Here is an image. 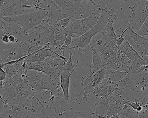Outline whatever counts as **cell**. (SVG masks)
Returning <instances> with one entry per match:
<instances>
[{
    "mask_svg": "<svg viewBox=\"0 0 148 118\" xmlns=\"http://www.w3.org/2000/svg\"><path fill=\"white\" fill-rule=\"evenodd\" d=\"M93 73L90 71L84 76L83 77L81 81V85L84 88V94L82 100L88 97L91 93L93 92L94 88L92 86V76Z\"/></svg>",
    "mask_w": 148,
    "mask_h": 118,
    "instance_id": "d6986e66",
    "label": "cell"
},
{
    "mask_svg": "<svg viewBox=\"0 0 148 118\" xmlns=\"http://www.w3.org/2000/svg\"><path fill=\"white\" fill-rule=\"evenodd\" d=\"M101 15V11L96 9L84 18L77 20L71 18L66 29L68 33H76L79 37L82 36L96 24Z\"/></svg>",
    "mask_w": 148,
    "mask_h": 118,
    "instance_id": "52a82bcc",
    "label": "cell"
},
{
    "mask_svg": "<svg viewBox=\"0 0 148 118\" xmlns=\"http://www.w3.org/2000/svg\"><path fill=\"white\" fill-rule=\"evenodd\" d=\"M112 18L107 13L101 12V17L96 24L82 36L73 38L71 44L67 49L81 50L88 46L92 38L95 35L105 29L108 22Z\"/></svg>",
    "mask_w": 148,
    "mask_h": 118,
    "instance_id": "8992f818",
    "label": "cell"
},
{
    "mask_svg": "<svg viewBox=\"0 0 148 118\" xmlns=\"http://www.w3.org/2000/svg\"><path fill=\"white\" fill-rule=\"evenodd\" d=\"M124 118H125V117ZM142 118H147V117H145V118H144V117H142Z\"/></svg>",
    "mask_w": 148,
    "mask_h": 118,
    "instance_id": "60d3db41",
    "label": "cell"
},
{
    "mask_svg": "<svg viewBox=\"0 0 148 118\" xmlns=\"http://www.w3.org/2000/svg\"><path fill=\"white\" fill-rule=\"evenodd\" d=\"M0 118H9L8 115L7 113V111L5 113H0Z\"/></svg>",
    "mask_w": 148,
    "mask_h": 118,
    "instance_id": "d590c367",
    "label": "cell"
},
{
    "mask_svg": "<svg viewBox=\"0 0 148 118\" xmlns=\"http://www.w3.org/2000/svg\"><path fill=\"white\" fill-rule=\"evenodd\" d=\"M132 63L128 58L116 48L114 50L113 57L110 63V67L112 69L120 71H131Z\"/></svg>",
    "mask_w": 148,
    "mask_h": 118,
    "instance_id": "30bf717a",
    "label": "cell"
},
{
    "mask_svg": "<svg viewBox=\"0 0 148 118\" xmlns=\"http://www.w3.org/2000/svg\"><path fill=\"white\" fill-rule=\"evenodd\" d=\"M117 83L118 89L126 90L136 91V87L133 85L131 80L130 79L128 74L119 81L116 82Z\"/></svg>",
    "mask_w": 148,
    "mask_h": 118,
    "instance_id": "d4e9b609",
    "label": "cell"
},
{
    "mask_svg": "<svg viewBox=\"0 0 148 118\" xmlns=\"http://www.w3.org/2000/svg\"><path fill=\"white\" fill-rule=\"evenodd\" d=\"M56 57H59L63 60L66 59L64 57L59 55L51 50L43 47L26 56L24 62L26 63L39 62H43L47 58Z\"/></svg>",
    "mask_w": 148,
    "mask_h": 118,
    "instance_id": "8fae6325",
    "label": "cell"
},
{
    "mask_svg": "<svg viewBox=\"0 0 148 118\" xmlns=\"http://www.w3.org/2000/svg\"><path fill=\"white\" fill-rule=\"evenodd\" d=\"M25 71L21 68L12 77L1 82L0 100L7 108L18 104L27 111L34 112V106L28 97L31 95L35 96L33 90L22 76Z\"/></svg>",
    "mask_w": 148,
    "mask_h": 118,
    "instance_id": "6da1fadb",
    "label": "cell"
},
{
    "mask_svg": "<svg viewBox=\"0 0 148 118\" xmlns=\"http://www.w3.org/2000/svg\"><path fill=\"white\" fill-rule=\"evenodd\" d=\"M68 33L65 27L49 26L40 34V44L44 48L64 56V51L61 48Z\"/></svg>",
    "mask_w": 148,
    "mask_h": 118,
    "instance_id": "3957f363",
    "label": "cell"
},
{
    "mask_svg": "<svg viewBox=\"0 0 148 118\" xmlns=\"http://www.w3.org/2000/svg\"><path fill=\"white\" fill-rule=\"evenodd\" d=\"M52 12L43 8L37 7L25 13L2 18L4 21L12 24L21 26L23 31L26 32L29 29L42 24L46 20L51 18Z\"/></svg>",
    "mask_w": 148,
    "mask_h": 118,
    "instance_id": "7a4b0ae2",
    "label": "cell"
},
{
    "mask_svg": "<svg viewBox=\"0 0 148 118\" xmlns=\"http://www.w3.org/2000/svg\"><path fill=\"white\" fill-rule=\"evenodd\" d=\"M119 89L116 82L113 83L105 79L94 88L93 94L96 97L107 99L109 96L117 90Z\"/></svg>",
    "mask_w": 148,
    "mask_h": 118,
    "instance_id": "4fadbf2b",
    "label": "cell"
},
{
    "mask_svg": "<svg viewBox=\"0 0 148 118\" xmlns=\"http://www.w3.org/2000/svg\"><path fill=\"white\" fill-rule=\"evenodd\" d=\"M91 118H97L96 117V116H94V115H92V116Z\"/></svg>",
    "mask_w": 148,
    "mask_h": 118,
    "instance_id": "ab89813d",
    "label": "cell"
},
{
    "mask_svg": "<svg viewBox=\"0 0 148 118\" xmlns=\"http://www.w3.org/2000/svg\"><path fill=\"white\" fill-rule=\"evenodd\" d=\"M95 108L92 115L99 118H103L108 108V100L107 99L103 97H97L95 103Z\"/></svg>",
    "mask_w": 148,
    "mask_h": 118,
    "instance_id": "ac0fdd59",
    "label": "cell"
},
{
    "mask_svg": "<svg viewBox=\"0 0 148 118\" xmlns=\"http://www.w3.org/2000/svg\"><path fill=\"white\" fill-rule=\"evenodd\" d=\"M22 75L34 93L44 90L55 94L59 92V84L53 81L47 75L43 72L26 69Z\"/></svg>",
    "mask_w": 148,
    "mask_h": 118,
    "instance_id": "277c9868",
    "label": "cell"
},
{
    "mask_svg": "<svg viewBox=\"0 0 148 118\" xmlns=\"http://www.w3.org/2000/svg\"><path fill=\"white\" fill-rule=\"evenodd\" d=\"M128 25L127 26V27L125 28V30H124L122 32V34L120 35V36L119 37H117L116 39V48H118V49L119 48V46H120L121 44H122V43L125 40V39L123 37V36L125 32L127 31V29H128Z\"/></svg>",
    "mask_w": 148,
    "mask_h": 118,
    "instance_id": "1f68e13d",
    "label": "cell"
},
{
    "mask_svg": "<svg viewBox=\"0 0 148 118\" xmlns=\"http://www.w3.org/2000/svg\"><path fill=\"white\" fill-rule=\"evenodd\" d=\"M1 82H0V83H1Z\"/></svg>",
    "mask_w": 148,
    "mask_h": 118,
    "instance_id": "b9f144b4",
    "label": "cell"
},
{
    "mask_svg": "<svg viewBox=\"0 0 148 118\" xmlns=\"http://www.w3.org/2000/svg\"><path fill=\"white\" fill-rule=\"evenodd\" d=\"M132 62L135 67L138 69L143 65H148V62L144 60L131 47L125 39L118 48Z\"/></svg>",
    "mask_w": 148,
    "mask_h": 118,
    "instance_id": "7c38bea8",
    "label": "cell"
},
{
    "mask_svg": "<svg viewBox=\"0 0 148 118\" xmlns=\"http://www.w3.org/2000/svg\"><path fill=\"white\" fill-rule=\"evenodd\" d=\"M27 4V1H6L0 9V19L14 16Z\"/></svg>",
    "mask_w": 148,
    "mask_h": 118,
    "instance_id": "5bb4252c",
    "label": "cell"
},
{
    "mask_svg": "<svg viewBox=\"0 0 148 118\" xmlns=\"http://www.w3.org/2000/svg\"><path fill=\"white\" fill-rule=\"evenodd\" d=\"M5 22L2 19H0V38H1L5 34Z\"/></svg>",
    "mask_w": 148,
    "mask_h": 118,
    "instance_id": "d6a6232c",
    "label": "cell"
},
{
    "mask_svg": "<svg viewBox=\"0 0 148 118\" xmlns=\"http://www.w3.org/2000/svg\"><path fill=\"white\" fill-rule=\"evenodd\" d=\"M141 37L148 38V19L146 18L144 23L138 31L135 32Z\"/></svg>",
    "mask_w": 148,
    "mask_h": 118,
    "instance_id": "4316f807",
    "label": "cell"
},
{
    "mask_svg": "<svg viewBox=\"0 0 148 118\" xmlns=\"http://www.w3.org/2000/svg\"><path fill=\"white\" fill-rule=\"evenodd\" d=\"M8 39H9V41L12 42V43H15L16 39H15V37L13 35H10L8 36Z\"/></svg>",
    "mask_w": 148,
    "mask_h": 118,
    "instance_id": "8d00e7d4",
    "label": "cell"
},
{
    "mask_svg": "<svg viewBox=\"0 0 148 118\" xmlns=\"http://www.w3.org/2000/svg\"><path fill=\"white\" fill-rule=\"evenodd\" d=\"M91 49L92 54V63L90 71L94 74L101 68L103 64V60L100 52L99 51L95 45H92Z\"/></svg>",
    "mask_w": 148,
    "mask_h": 118,
    "instance_id": "7402d4cb",
    "label": "cell"
},
{
    "mask_svg": "<svg viewBox=\"0 0 148 118\" xmlns=\"http://www.w3.org/2000/svg\"><path fill=\"white\" fill-rule=\"evenodd\" d=\"M108 108L105 115L103 118H109L115 115L120 114L123 105L119 100L109 96L107 98Z\"/></svg>",
    "mask_w": 148,
    "mask_h": 118,
    "instance_id": "e0dca14e",
    "label": "cell"
},
{
    "mask_svg": "<svg viewBox=\"0 0 148 118\" xmlns=\"http://www.w3.org/2000/svg\"><path fill=\"white\" fill-rule=\"evenodd\" d=\"M73 37V34L71 33H68V35H67L66 38L64 45H63L62 48H61L62 50L64 51V50L67 49L68 46L71 44Z\"/></svg>",
    "mask_w": 148,
    "mask_h": 118,
    "instance_id": "f546056e",
    "label": "cell"
},
{
    "mask_svg": "<svg viewBox=\"0 0 148 118\" xmlns=\"http://www.w3.org/2000/svg\"><path fill=\"white\" fill-rule=\"evenodd\" d=\"M128 25V29L123 37L127 40L130 45L141 57L145 56L148 58V38L139 36L132 30L129 24Z\"/></svg>",
    "mask_w": 148,
    "mask_h": 118,
    "instance_id": "9c48e42d",
    "label": "cell"
},
{
    "mask_svg": "<svg viewBox=\"0 0 148 118\" xmlns=\"http://www.w3.org/2000/svg\"><path fill=\"white\" fill-rule=\"evenodd\" d=\"M134 6L132 7V13L130 16L129 24L132 30L138 31L148 18V1H135Z\"/></svg>",
    "mask_w": 148,
    "mask_h": 118,
    "instance_id": "ba28073f",
    "label": "cell"
},
{
    "mask_svg": "<svg viewBox=\"0 0 148 118\" xmlns=\"http://www.w3.org/2000/svg\"><path fill=\"white\" fill-rule=\"evenodd\" d=\"M129 72L128 71H118L109 68L106 71L104 79L112 82H117L123 79Z\"/></svg>",
    "mask_w": 148,
    "mask_h": 118,
    "instance_id": "603a6c76",
    "label": "cell"
},
{
    "mask_svg": "<svg viewBox=\"0 0 148 118\" xmlns=\"http://www.w3.org/2000/svg\"><path fill=\"white\" fill-rule=\"evenodd\" d=\"M1 38H2V41L4 43H9V39H8V36L7 34H4Z\"/></svg>",
    "mask_w": 148,
    "mask_h": 118,
    "instance_id": "e575fe53",
    "label": "cell"
},
{
    "mask_svg": "<svg viewBox=\"0 0 148 118\" xmlns=\"http://www.w3.org/2000/svg\"><path fill=\"white\" fill-rule=\"evenodd\" d=\"M30 113V111L18 104L13 105L7 109V113L9 118H26Z\"/></svg>",
    "mask_w": 148,
    "mask_h": 118,
    "instance_id": "ffe728a7",
    "label": "cell"
},
{
    "mask_svg": "<svg viewBox=\"0 0 148 118\" xmlns=\"http://www.w3.org/2000/svg\"><path fill=\"white\" fill-rule=\"evenodd\" d=\"M64 12L65 18L71 17L75 19H81L88 17L96 9H92L90 1H68L57 0Z\"/></svg>",
    "mask_w": 148,
    "mask_h": 118,
    "instance_id": "5b68a950",
    "label": "cell"
},
{
    "mask_svg": "<svg viewBox=\"0 0 148 118\" xmlns=\"http://www.w3.org/2000/svg\"><path fill=\"white\" fill-rule=\"evenodd\" d=\"M124 104H126L130 106L132 108L139 113L143 110V106L140 105V103L137 102H130V101L126 100L123 102Z\"/></svg>",
    "mask_w": 148,
    "mask_h": 118,
    "instance_id": "f1b7e54d",
    "label": "cell"
},
{
    "mask_svg": "<svg viewBox=\"0 0 148 118\" xmlns=\"http://www.w3.org/2000/svg\"><path fill=\"white\" fill-rule=\"evenodd\" d=\"M113 19H111L108 22L104 30L102 31L100 39L104 42L110 49L116 48V42L117 37L114 30L113 26Z\"/></svg>",
    "mask_w": 148,
    "mask_h": 118,
    "instance_id": "2e32d148",
    "label": "cell"
},
{
    "mask_svg": "<svg viewBox=\"0 0 148 118\" xmlns=\"http://www.w3.org/2000/svg\"><path fill=\"white\" fill-rule=\"evenodd\" d=\"M107 69L108 68L106 67L102 66L99 70L93 74L92 76V83L93 87L95 88L97 87L98 84L103 81Z\"/></svg>",
    "mask_w": 148,
    "mask_h": 118,
    "instance_id": "484cf974",
    "label": "cell"
},
{
    "mask_svg": "<svg viewBox=\"0 0 148 118\" xmlns=\"http://www.w3.org/2000/svg\"><path fill=\"white\" fill-rule=\"evenodd\" d=\"M6 77L7 74L5 70L3 68L0 67V82L5 81Z\"/></svg>",
    "mask_w": 148,
    "mask_h": 118,
    "instance_id": "836d02e7",
    "label": "cell"
},
{
    "mask_svg": "<svg viewBox=\"0 0 148 118\" xmlns=\"http://www.w3.org/2000/svg\"><path fill=\"white\" fill-rule=\"evenodd\" d=\"M72 56V54L71 52H70L69 59L65 64L64 70L65 71H68V72L71 71L73 74H76V71L74 70L73 65Z\"/></svg>",
    "mask_w": 148,
    "mask_h": 118,
    "instance_id": "83f0119b",
    "label": "cell"
},
{
    "mask_svg": "<svg viewBox=\"0 0 148 118\" xmlns=\"http://www.w3.org/2000/svg\"><path fill=\"white\" fill-rule=\"evenodd\" d=\"M119 117H120V114H118L115 115L109 118H119Z\"/></svg>",
    "mask_w": 148,
    "mask_h": 118,
    "instance_id": "f35d334b",
    "label": "cell"
},
{
    "mask_svg": "<svg viewBox=\"0 0 148 118\" xmlns=\"http://www.w3.org/2000/svg\"><path fill=\"white\" fill-rule=\"evenodd\" d=\"M130 79L136 87L140 88L142 91L147 90L148 89V71L142 72L136 71H130L128 73Z\"/></svg>",
    "mask_w": 148,
    "mask_h": 118,
    "instance_id": "9a60e30c",
    "label": "cell"
},
{
    "mask_svg": "<svg viewBox=\"0 0 148 118\" xmlns=\"http://www.w3.org/2000/svg\"><path fill=\"white\" fill-rule=\"evenodd\" d=\"M120 115H123L126 118H142L139 113L132 108L130 106L124 104L120 111Z\"/></svg>",
    "mask_w": 148,
    "mask_h": 118,
    "instance_id": "cb8c5ba5",
    "label": "cell"
},
{
    "mask_svg": "<svg viewBox=\"0 0 148 118\" xmlns=\"http://www.w3.org/2000/svg\"><path fill=\"white\" fill-rule=\"evenodd\" d=\"M71 17H69L67 18H65L63 19L60 20L56 23V24L53 25L58 26H61V27H66L68 24H69V21L71 19Z\"/></svg>",
    "mask_w": 148,
    "mask_h": 118,
    "instance_id": "4dcf8cb0",
    "label": "cell"
},
{
    "mask_svg": "<svg viewBox=\"0 0 148 118\" xmlns=\"http://www.w3.org/2000/svg\"><path fill=\"white\" fill-rule=\"evenodd\" d=\"M6 1H4V0H0V9L1 8L3 4L6 2Z\"/></svg>",
    "mask_w": 148,
    "mask_h": 118,
    "instance_id": "74e56055",
    "label": "cell"
},
{
    "mask_svg": "<svg viewBox=\"0 0 148 118\" xmlns=\"http://www.w3.org/2000/svg\"><path fill=\"white\" fill-rule=\"evenodd\" d=\"M70 73L68 71H63L60 73V85L63 90L64 98L69 101V83H70Z\"/></svg>",
    "mask_w": 148,
    "mask_h": 118,
    "instance_id": "44dd1931",
    "label": "cell"
}]
</instances>
